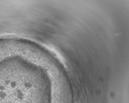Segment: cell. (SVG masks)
<instances>
[{
	"mask_svg": "<svg viewBox=\"0 0 129 103\" xmlns=\"http://www.w3.org/2000/svg\"><path fill=\"white\" fill-rule=\"evenodd\" d=\"M14 74L0 69V103H20V94Z\"/></svg>",
	"mask_w": 129,
	"mask_h": 103,
	"instance_id": "6da1fadb",
	"label": "cell"
}]
</instances>
